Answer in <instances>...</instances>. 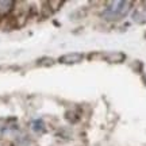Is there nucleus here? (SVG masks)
<instances>
[{
	"mask_svg": "<svg viewBox=\"0 0 146 146\" xmlns=\"http://www.w3.org/2000/svg\"><path fill=\"white\" fill-rule=\"evenodd\" d=\"M131 8L130 1H110L107 3V8L102 14L106 21H119L125 18Z\"/></svg>",
	"mask_w": 146,
	"mask_h": 146,
	"instance_id": "f257e3e1",
	"label": "nucleus"
},
{
	"mask_svg": "<svg viewBox=\"0 0 146 146\" xmlns=\"http://www.w3.org/2000/svg\"><path fill=\"white\" fill-rule=\"evenodd\" d=\"M33 130L36 131V133L45 130V123H43V120H41V119L34 120V122H33Z\"/></svg>",
	"mask_w": 146,
	"mask_h": 146,
	"instance_id": "7ed1b4c3",
	"label": "nucleus"
},
{
	"mask_svg": "<svg viewBox=\"0 0 146 146\" xmlns=\"http://www.w3.org/2000/svg\"><path fill=\"white\" fill-rule=\"evenodd\" d=\"M108 60L111 62H120L122 60H125V56L122 53H111L108 54Z\"/></svg>",
	"mask_w": 146,
	"mask_h": 146,
	"instance_id": "20e7f679",
	"label": "nucleus"
},
{
	"mask_svg": "<svg viewBox=\"0 0 146 146\" xmlns=\"http://www.w3.org/2000/svg\"><path fill=\"white\" fill-rule=\"evenodd\" d=\"M84 56L80 54V53H69V54H65L62 57H60V62L62 64H77L80 61H83Z\"/></svg>",
	"mask_w": 146,
	"mask_h": 146,
	"instance_id": "f03ea898",
	"label": "nucleus"
}]
</instances>
